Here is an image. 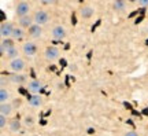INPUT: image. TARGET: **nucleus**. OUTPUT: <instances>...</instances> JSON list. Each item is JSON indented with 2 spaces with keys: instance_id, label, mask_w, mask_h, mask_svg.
Returning <instances> with one entry per match:
<instances>
[{
  "instance_id": "1",
  "label": "nucleus",
  "mask_w": 148,
  "mask_h": 136,
  "mask_svg": "<svg viewBox=\"0 0 148 136\" xmlns=\"http://www.w3.org/2000/svg\"><path fill=\"white\" fill-rule=\"evenodd\" d=\"M30 4L27 3L26 0H21L18 4L15 6V15L18 18H21V17H25V15H29V12H30Z\"/></svg>"
},
{
  "instance_id": "2",
  "label": "nucleus",
  "mask_w": 148,
  "mask_h": 136,
  "mask_svg": "<svg viewBox=\"0 0 148 136\" xmlns=\"http://www.w3.org/2000/svg\"><path fill=\"white\" fill-rule=\"evenodd\" d=\"M8 68H10V70L12 73H22V72L25 70V68H26V63H25V61L21 59V58H15V59L10 61Z\"/></svg>"
},
{
  "instance_id": "3",
  "label": "nucleus",
  "mask_w": 148,
  "mask_h": 136,
  "mask_svg": "<svg viewBox=\"0 0 148 136\" xmlns=\"http://www.w3.org/2000/svg\"><path fill=\"white\" fill-rule=\"evenodd\" d=\"M33 19H34V23H38V25H45L49 21V14L44 10H37L34 14H33Z\"/></svg>"
},
{
  "instance_id": "4",
  "label": "nucleus",
  "mask_w": 148,
  "mask_h": 136,
  "mask_svg": "<svg viewBox=\"0 0 148 136\" xmlns=\"http://www.w3.org/2000/svg\"><path fill=\"white\" fill-rule=\"evenodd\" d=\"M60 55V51H59L58 47H55V46H49V47L45 48V51H44V57L47 61L49 62H53V61H56Z\"/></svg>"
},
{
  "instance_id": "5",
  "label": "nucleus",
  "mask_w": 148,
  "mask_h": 136,
  "mask_svg": "<svg viewBox=\"0 0 148 136\" xmlns=\"http://www.w3.org/2000/svg\"><path fill=\"white\" fill-rule=\"evenodd\" d=\"M15 47V40L12 37H5V39H1L0 41V52H1V57L5 55V51L10 50V48Z\"/></svg>"
},
{
  "instance_id": "6",
  "label": "nucleus",
  "mask_w": 148,
  "mask_h": 136,
  "mask_svg": "<svg viewBox=\"0 0 148 136\" xmlns=\"http://www.w3.org/2000/svg\"><path fill=\"white\" fill-rule=\"evenodd\" d=\"M22 51H23V54L27 55V57H34L37 54V51H38V47L36 46V43L26 41L23 46H22Z\"/></svg>"
},
{
  "instance_id": "7",
  "label": "nucleus",
  "mask_w": 148,
  "mask_h": 136,
  "mask_svg": "<svg viewBox=\"0 0 148 136\" xmlns=\"http://www.w3.org/2000/svg\"><path fill=\"white\" fill-rule=\"evenodd\" d=\"M14 28L11 22H1L0 25V36L1 39H5V37H11L12 32H14Z\"/></svg>"
},
{
  "instance_id": "8",
  "label": "nucleus",
  "mask_w": 148,
  "mask_h": 136,
  "mask_svg": "<svg viewBox=\"0 0 148 136\" xmlns=\"http://www.w3.org/2000/svg\"><path fill=\"white\" fill-rule=\"evenodd\" d=\"M51 36H52L53 40H63L66 37V29L62 25H58L51 30Z\"/></svg>"
},
{
  "instance_id": "9",
  "label": "nucleus",
  "mask_w": 148,
  "mask_h": 136,
  "mask_svg": "<svg viewBox=\"0 0 148 136\" xmlns=\"http://www.w3.org/2000/svg\"><path fill=\"white\" fill-rule=\"evenodd\" d=\"M27 35H29V37H32V39H38V37L42 35L41 25H38V23H33L32 26L27 29Z\"/></svg>"
},
{
  "instance_id": "10",
  "label": "nucleus",
  "mask_w": 148,
  "mask_h": 136,
  "mask_svg": "<svg viewBox=\"0 0 148 136\" xmlns=\"http://www.w3.org/2000/svg\"><path fill=\"white\" fill-rule=\"evenodd\" d=\"M33 23H34V19H33V17H30V15H25V17L18 18V25L21 28H23V29H29Z\"/></svg>"
},
{
  "instance_id": "11",
  "label": "nucleus",
  "mask_w": 148,
  "mask_h": 136,
  "mask_svg": "<svg viewBox=\"0 0 148 136\" xmlns=\"http://www.w3.org/2000/svg\"><path fill=\"white\" fill-rule=\"evenodd\" d=\"M8 79H10V83L12 84H25L26 83V76L22 73H12L8 76Z\"/></svg>"
},
{
  "instance_id": "12",
  "label": "nucleus",
  "mask_w": 148,
  "mask_h": 136,
  "mask_svg": "<svg viewBox=\"0 0 148 136\" xmlns=\"http://www.w3.org/2000/svg\"><path fill=\"white\" fill-rule=\"evenodd\" d=\"M27 32H25V29L21 26H15L14 28V32H12V35H11V37L15 40V41H21V40H23L25 39V35H26Z\"/></svg>"
},
{
  "instance_id": "13",
  "label": "nucleus",
  "mask_w": 148,
  "mask_h": 136,
  "mask_svg": "<svg viewBox=\"0 0 148 136\" xmlns=\"http://www.w3.org/2000/svg\"><path fill=\"white\" fill-rule=\"evenodd\" d=\"M27 103H29V106H32V107H40V106L42 105V98L40 95L33 94L32 96H29Z\"/></svg>"
},
{
  "instance_id": "14",
  "label": "nucleus",
  "mask_w": 148,
  "mask_h": 136,
  "mask_svg": "<svg viewBox=\"0 0 148 136\" xmlns=\"http://www.w3.org/2000/svg\"><path fill=\"white\" fill-rule=\"evenodd\" d=\"M27 89L32 94H38L41 91V83L38 80H32V81H29V84H27Z\"/></svg>"
},
{
  "instance_id": "15",
  "label": "nucleus",
  "mask_w": 148,
  "mask_h": 136,
  "mask_svg": "<svg viewBox=\"0 0 148 136\" xmlns=\"http://www.w3.org/2000/svg\"><path fill=\"white\" fill-rule=\"evenodd\" d=\"M12 109L14 106L11 105L10 102H4V103H0V114H4V115H11L12 113Z\"/></svg>"
},
{
  "instance_id": "16",
  "label": "nucleus",
  "mask_w": 148,
  "mask_h": 136,
  "mask_svg": "<svg viewBox=\"0 0 148 136\" xmlns=\"http://www.w3.org/2000/svg\"><path fill=\"white\" fill-rule=\"evenodd\" d=\"M93 12H95V10H93L92 7H89V6H85V7H82V8L79 10V15L82 17L84 19H89L90 17L93 15Z\"/></svg>"
},
{
  "instance_id": "17",
  "label": "nucleus",
  "mask_w": 148,
  "mask_h": 136,
  "mask_svg": "<svg viewBox=\"0 0 148 136\" xmlns=\"http://www.w3.org/2000/svg\"><path fill=\"white\" fill-rule=\"evenodd\" d=\"M112 8H114L115 11H118V12L126 10V0H114Z\"/></svg>"
},
{
  "instance_id": "18",
  "label": "nucleus",
  "mask_w": 148,
  "mask_h": 136,
  "mask_svg": "<svg viewBox=\"0 0 148 136\" xmlns=\"http://www.w3.org/2000/svg\"><path fill=\"white\" fill-rule=\"evenodd\" d=\"M4 57H7L10 61H12V59H15V58H19V51H18L16 47H12V48H10V50L5 51Z\"/></svg>"
},
{
  "instance_id": "19",
  "label": "nucleus",
  "mask_w": 148,
  "mask_h": 136,
  "mask_svg": "<svg viewBox=\"0 0 148 136\" xmlns=\"http://www.w3.org/2000/svg\"><path fill=\"white\" fill-rule=\"evenodd\" d=\"M10 98H11V95H10V92H8L7 89H5V88H1V89H0V103L10 102Z\"/></svg>"
},
{
  "instance_id": "20",
  "label": "nucleus",
  "mask_w": 148,
  "mask_h": 136,
  "mask_svg": "<svg viewBox=\"0 0 148 136\" xmlns=\"http://www.w3.org/2000/svg\"><path fill=\"white\" fill-rule=\"evenodd\" d=\"M10 129L12 132H18L21 129V121L18 120V118H14V120L10 121Z\"/></svg>"
},
{
  "instance_id": "21",
  "label": "nucleus",
  "mask_w": 148,
  "mask_h": 136,
  "mask_svg": "<svg viewBox=\"0 0 148 136\" xmlns=\"http://www.w3.org/2000/svg\"><path fill=\"white\" fill-rule=\"evenodd\" d=\"M7 124V115L0 114V128H4Z\"/></svg>"
},
{
  "instance_id": "22",
  "label": "nucleus",
  "mask_w": 148,
  "mask_h": 136,
  "mask_svg": "<svg viewBox=\"0 0 148 136\" xmlns=\"http://www.w3.org/2000/svg\"><path fill=\"white\" fill-rule=\"evenodd\" d=\"M55 1H56V0H40V3H41L42 6H52Z\"/></svg>"
},
{
  "instance_id": "23",
  "label": "nucleus",
  "mask_w": 148,
  "mask_h": 136,
  "mask_svg": "<svg viewBox=\"0 0 148 136\" xmlns=\"http://www.w3.org/2000/svg\"><path fill=\"white\" fill-rule=\"evenodd\" d=\"M8 81H10V79H8V80H5V77L3 76V77H1V80H0V84H1V88H5V83H8Z\"/></svg>"
},
{
  "instance_id": "24",
  "label": "nucleus",
  "mask_w": 148,
  "mask_h": 136,
  "mask_svg": "<svg viewBox=\"0 0 148 136\" xmlns=\"http://www.w3.org/2000/svg\"><path fill=\"white\" fill-rule=\"evenodd\" d=\"M123 136H138V133L136 131H127Z\"/></svg>"
},
{
  "instance_id": "25",
  "label": "nucleus",
  "mask_w": 148,
  "mask_h": 136,
  "mask_svg": "<svg viewBox=\"0 0 148 136\" xmlns=\"http://www.w3.org/2000/svg\"><path fill=\"white\" fill-rule=\"evenodd\" d=\"M137 3L141 6V7H148V0H138Z\"/></svg>"
},
{
  "instance_id": "26",
  "label": "nucleus",
  "mask_w": 148,
  "mask_h": 136,
  "mask_svg": "<svg viewBox=\"0 0 148 136\" xmlns=\"http://www.w3.org/2000/svg\"><path fill=\"white\" fill-rule=\"evenodd\" d=\"M33 118H32V117H26V124H32V122H33Z\"/></svg>"
},
{
  "instance_id": "27",
  "label": "nucleus",
  "mask_w": 148,
  "mask_h": 136,
  "mask_svg": "<svg viewBox=\"0 0 148 136\" xmlns=\"http://www.w3.org/2000/svg\"><path fill=\"white\" fill-rule=\"evenodd\" d=\"M129 3H136V1H138V0H127Z\"/></svg>"
},
{
  "instance_id": "28",
  "label": "nucleus",
  "mask_w": 148,
  "mask_h": 136,
  "mask_svg": "<svg viewBox=\"0 0 148 136\" xmlns=\"http://www.w3.org/2000/svg\"><path fill=\"white\" fill-rule=\"evenodd\" d=\"M147 132H148V126H147Z\"/></svg>"
}]
</instances>
